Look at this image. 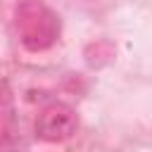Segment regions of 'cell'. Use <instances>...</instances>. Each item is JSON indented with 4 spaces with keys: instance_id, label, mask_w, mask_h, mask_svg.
Instances as JSON below:
<instances>
[{
    "instance_id": "obj_1",
    "label": "cell",
    "mask_w": 152,
    "mask_h": 152,
    "mask_svg": "<svg viewBox=\"0 0 152 152\" xmlns=\"http://www.w3.org/2000/svg\"><path fill=\"white\" fill-rule=\"evenodd\" d=\"M14 28L26 50L40 52L59 38V17L43 0H21L14 10Z\"/></svg>"
},
{
    "instance_id": "obj_2",
    "label": "cell",
    "mask_w": 152,
    "mask_h": 152,
    "mask_svg": "<svg viewBox=\"0 0 152 152\" xmlns=\"http://www.w3.org/2000/svg\"><path fill=\"white\" fill-rule=\"evenodd\" d=\"M78 128V116L76 112L64 104V102H52L48 104L38 119H36V135L45 142H62L69 140Z\"/></svg>"
},
{
    "instance_id": "obj_3",
    "label": "cell",
    "mask_w": 152,
    "mask_h": 152,
    "mask_svg": "<svg viewBox=\"0 0 152 152\" xmlns=\"http://www.w3.org/2000/svg\"><path fill=\"white\" fill-rule=\"evenodd\" d=\"M17 142V112L12 90L5 81H0V145L12 147Z\"/></svg>"
}]
</instances>
